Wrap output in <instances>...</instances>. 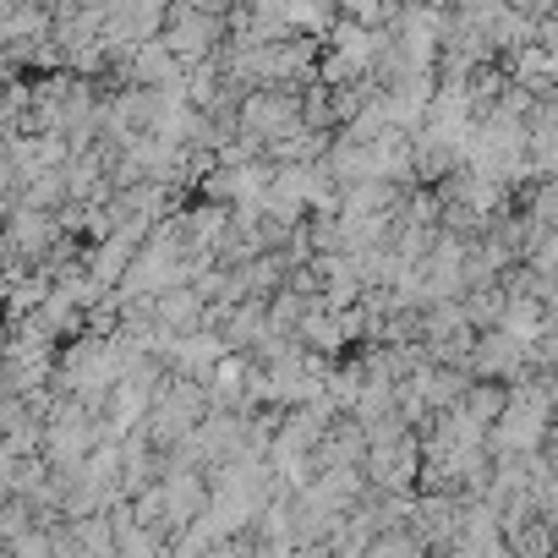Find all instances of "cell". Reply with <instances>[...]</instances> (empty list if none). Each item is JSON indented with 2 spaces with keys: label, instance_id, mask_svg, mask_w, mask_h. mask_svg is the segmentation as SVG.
Returning <instances> with one entry per match:
<instances>
[{
  "label": "cell",
  "instance_id": "3",
  "mask_svg": "<svg viewBox=\"0 0 558 558\" xmlns=\"http://www.w3.org/2000/svg\"><path fill=\"white\" fill-rule=\"evenodd\" d=\"M296 340H302L313 356H329V362L351 345V340H345V329H340V313H329V307H318V302L296 318Z\"/></svg>",
  "mask_w": 558,
  "mask_h": 558
},
{
  "label": "cell",
  "instance_id": "4",
  "mask_svg": "<svg viewBox=\"0 0 558 558\" xmlns=\"http://www.w3.org/2000/svg\"><path fill=\"white\" fill-rule=\"evenodd\" d=\"M0 230H7V208H0Z\"/></svg>",
  "mask_w": 558,
  "mask_h": 558
},
{
  "label": "cell",
  "instance_id": "2",
  "mask_svg": "<svg viewBox=\"0 0 558 558\" xmlns=\"http://www.w3.org/2000/svg\"><path fill=\"white\" fill-rule=\"evenodd\" d=\"M148 307H154V324L170 329V335H186V329H203L208 324V302L192 286H165V291L148 296Z\"/></svg>",
  "mask_w": 558,
  "mask_h": 558
},
{
  "label": "cell",
  "instance_id": "1",
  "mask_svg": "<svg viewBox=\"0 0 558 558\" xmlns=\"http://www.w3.org/2000/svg\"><path fill=\"white\" fill-rule=\"evenodd\" d=\"M121 61H126V83L132 88H181V77H186V66L159 45V34L143 39V45H132Z\"/></svg>",
  "mask_w": 558,
  "mask_h": 558
}]
</instances>
